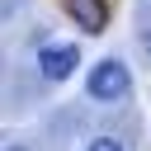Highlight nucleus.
Listing matches in <instances>:
<instances>
[{
  "label": "nucleus",
  "instance_id": "1",
  "mask_svg": "<svg viewBox=\"0 0 151 151\" xmlns=\"http://www.w3.org/2000/svg\"><path fill=\"white\" fill-rule=\"evenodd\" d=\"M127 85H132V71H127L118 57L99 61V66L90 71V80H85L90 99H123V94H127Z\"/></svg>",
  "mask_w": 151,
  "mask_h": 151
},
{
  "label": "nucleus",
  "instance_id": "2",
  "mask_svg": "<svg viewBox=\"0 0 151 151\" xmlns=\"http://www.w3.org/2000/svg\"><path fill=\"white\" fill-rule=\"evenodd\" d=\"M76 66H80V52H76L71 42H42V52H38L42 80H71Z\"/></svg>",
  "mask_w": 151,
  "mask_h": 151
},
{
  "label": "nucleus",
  "instance_id": "3",
  "mask_svg": "<svg viewBox=\"0 0 151 151\" xmlns=\"http://www.w3.org/2000/svg\"><path fill=\"white\" fill-rule=\"evenodd\" d=\"M61 5L85 33H104V24H109V5L104 0H61Z\"/></svg>",
  "mask_w": 151,
  "mask_h": 151
},
{
  "label": "nucleus",
  "instance_id": "4",
  "mask_svg": "<svg viewBox=\"0 0 151 151\" xmlns=\"http://www.w3.org/2000/svg\"><path fill=\"white\" fill-rule=\"evenodd\" d=\"M85 151H123V142H118V137H94Z\"/></svg>",
  "mask_w": 151,
  "mask_h": 151
},
{
  "label": "nucleus",
  "instance_id": "5",
  "mask_svg": "<svg viewBox=\"0 0 151 151\" xmlns=\"http://www.w3.org/2000/svg\"><path fill=\"white\" fill-rule=\"evenodd\" d=\"M142 47H146V52H151V28H146V33H142Z\"/></svg>",
  "mask_w": 151,
  "mask_h": 151
},
{
  "label": "nucleus",
  "instance_id": "6",
  "mask_svg": "<svg viewBox=\"0 0 151 151\" xmlns=\"http://www.w3.org/2000/svg\"><path fill=\"white\" fill-rule=\"evenodd\" d=\"M5 151H28V146H5Z\"/></svg>",
  "mask_w": 151,
  "mask_h": 151
}]
</instances>
